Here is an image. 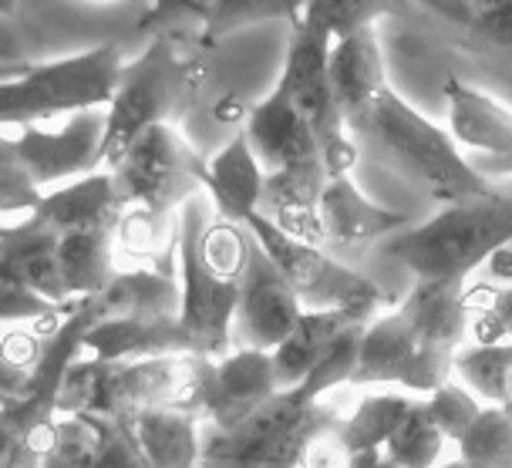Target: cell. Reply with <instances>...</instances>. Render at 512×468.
I'll return each instance as SVG.
<instances>
[{
    "instance_id": "obj_25",
    "label": "cell",
    "mask_w": 512,
    "mask_h": 468,
    "mask_svg": "<svg viewBox=\"0 0 512 468\" xmlns=\"http://www.w3.org/2000/svg\"><path fill=\"white\" fill-rule=\"evenodd\" d=\"M139 442L155 468H196L203 455V418L186 408H152L135 418Z\"/></svg>"
},
{
    "instance_id": "obj_27",
    "label": "cell",
    "mask_w": 512,
    "mask_h": 468,
    "mask_svg": "<svg viewBox=\"0 0 512 468\" xmlns=\"http://www.w3.org/2000/svg\"><path fill=\"white\" fill-rule=\"evenodd\" d=\"M351 320H361V317L347 314V310H304V317L297 320V327L290 330L287 341L273 351V367H277L280 388H297L310 374V367L317 364V357L324 354V347L331 344Z\"/></svg>"
},
{
    "instance_id": "obj_2",
    "label": "cell",
    "mask_w": 512,
    "mask_h": 468,
    "mask_svg": "<svg viewBox=\"0 0 512 468\" xmlns=\"http://www.w3.org/2000/svg\"><path fill=\"white\" fill-rule=\"evenodd\" d=\"M209 48L213 44L203 38V27L196 34H189V27H172L152 34L149 48L125 64L118 91L108 105V169L142 132H149L152 125H176L196 105L209 75Z\"/></svg>"
},
{
    "instance_id": "obj_44",
    "label": "cell",
    "mask_w": 512,
    "mask_h": 468,
    "mask_svg": "<svg viewBox=\"0 0 512 468\" xmlns=\"http://www.w3.org/2000/svg\"><path fill=\"white\" fill-rule=\"evenodd\" d=\"M432 468H469L462 462V458H455V462H438V465H432Z\"/></svg>"
},
{
    "instance_id": "obj_31",
    "label": "cell",
    "mask_w": 512,
    "mask_h": 468,
    "mask_svg": "<svg viewBox=\"0 0 512 468\" xmlns=\"http://www.w3.org/2000/svg\"><path fill=\"white\" fill-rule=\"evenodd\" d=\"M448 445L445 431L435 425L432 411H428L425 394L415 398V405L405 415V421L391 431V438L381 445V452L401 468H432L442 458V448Z\"/></svg>"
},
{
    "instance_id": "obj_4",
    "label": "cell",
    "mask_w": 512,
    "mask_h": 468,
    "mask_svg": "<svg viewBox=\"0 0 512 468\" xmlns=\"http://www.w3.org/2000/svg\"><path fill=\"white\" fill-rule=\"evenodd\" d=\"M512 243V196L499 189L448 203L422 226L384 240V253L418 280H465L475 266Z\"/></svg>"
},
{
    "instance_id": "obj_46",
    "label": "cell",
    "mask_w": 512,
    "mask_h": 468,
    "mask_svg": "<svg viewBox=\"0 0 512 468\" xmlns=\"http://www.w3.org/2000/svg\"><path fill=\"white\" fill-rule=\"evenodd\" d=\"M14 7H17V0H0V11H4V14H11Z\"/></svg>"
},
{
    "instance_id": "obj_12",
    "label": "cell",
    "mask_w": 512,
    "mask_h": 468,
    "mask_svg": "<svg viewBox=\"0 0 512 468\" xmlns=\"http://www.w3.org/2000/svg\"><path fill=\"white\" fill-rule=\"evenodd\" d=\"M280 388L273 351L240 347L226 357L192 354V384L189 411L203 418V425L233 428L250 418L256 408L267 405Z\"/></svg>"
},
{
    "instance_id": "obj_1",
    "label": "cell",
    "mask_w": 512,
    "mask_h": 468,
    "mask_svg": "<svg viewBox=\"0 0 512 468\" xmlns=\"http://www.w3.org/2000/svg\"><path fill=\"white\" fill-rule=\"evenodd\" d=\"M469 317L465 280H418L391 314L368 324L351 384H398L411 394H432L452 381Z\"/></svg>"
},
{
    "instance_id": "obj_22",
    "label": "cell",
    "mask_w": 512,
    "mask_h": 468,
    "mask_svg": "<svg viewBox=\"0 0 512 468\" xmlns=\"http://www.w3.org/2000/svg\"><path fill=\"white\" fill-rule=\"evenodd\" d=\"M85 310L91 320H125V317H155V314H179L182 287L176 277L159 270H115V277L85 297Z\"/></svg>"
},
{
    "instance_id": "obj_43",
    "label": "cell",
    "mask_w": 512,
    "mask_h": 468,
    "mask_svg": "<svg viewBox=\"0 0 512 468\" xmlns=\"http://www.w3.org/2000/svg\"><path fill=\"white\" fill-rule=\"evenodd\" d=\"M492 310L506 320L509 327V341H512V287H496V297H492Z\"/></svg>"
},
{
    "instance_id": "obj_10",
    "label": "cell",
    "mask_w": 512,
    "mask_h": 468,
    "mask_svg": "<svg viewBox=\"0 0 512 468\" xmlns=\"http://www.w3.org/2000/svg\"><path fill=\"white\" fill-rule=\"evenodd\" d=\"M250 233L260 240L270 260L280 266V273L294 287L304 310H347V314L374 320L384 307V293L378 283L361 277L358 270L337 263L324 246L304 243L297 236L283 233L270 216H250Z\"/></svg>"
},
{
    "instance_id": "obj_13",
    "label": "cell",
    "mask_w": 512,
    "mask_h": 468,
    "mask_svg": "<svg viewBox=\"0 0 512 468\" xmlns=\"http://www.w3.org/2000/svg\"><path fill=\"white\" fill-rule=\"evenodd\" d=\"M182 219V216H179ZM179 287H182V327L189 334V351L199 357H226L240 307L243 277L219 270L199 250L192 229L182 223L179 233Z\"/></svg>"
},
{
    "instance_id": "obj_20",
    "label": "cell",
    "mask_w": 512,
    "mask_h": 468,
    "mask_svg": "<svg viewBox=\"0 0 512 468\" xmlns=\"http://www.w3.org/2000/svg\"><path fill=\"white\" fill-rule=\"evenodd\" d=\"M331 81L337 91V102L344 108L347 128H351L391 88L388 71H384L378 27H361V31H351L334 41Z\"/></svg>"
},
{
    "instance_id": "obj_26",
    "label": "cell",
    "mask_w": 512,
    "mask_h": 468,
    "mask_svg": "<svg viewBox=\"0 0 512 468\" xmlns=\"http://www.w3.org/2000/svg\"><path fill=\"white\" fill-rule=\"evenodd\" d=\"M115 229L118 226H91L61 236V277L71 300L95 297L115 277Z\"/></svg>"
},
{
    "instance_id": "obj_24",
    "label": "cell",
    "mask_w": 512,
    "mask_h": 468,
    "mask_svg": "<svg viewBox=\"0 0 512 468\" xmlns=\"http://www.w3.org/2000/svg\"><path fill=\"white\" fill-rule=\"evenodd\" d=\"M179 233L182 219L179 213H155V209H122L115 229V256L118 263H128L122 270H159L169 273L162 260L169 253H179ZM172 277V273H169Z\"/></svg>"
},
{
    "instance_id": "obj_33",
    "label": "cell",
    "mask_w": 512,
    "mask_h": 468,
    "mask_svg": "<svg viewBox=\"0 0 512 468\" xmlns=\"http://www.w3.org/2000/svg\"><path fill=\"white\" fill-rule=\"evenodd\" d=\"M459 458L469 468H512V411L486 405L459 442Z\"/></svg>"
},
{
    "instance_id": "obj_18",
    "label": "cell",
    "mask_w": 512,
    "mask_h": 468,
    "mask_svg": "<svg viewBox=\"0 0 512 468\" xmlns=\"http://www.w3.org/2000/svg\"><path fill=\"white\" fill-rule=\"evenodd\" d=\"M0 266H4V280H17L58 304H71L61 277V236L34 213L4 223Z\"/></svg>"
},
{
    "instance_id": "obj_5",
    "label": "cell",
    "mask_w": 512,
    "mask_h": 468,
    "mask_svg": "<svg viewBox=\"0 0 512 468\" xmlns=\"http://www.w3.org/2000/svg\"><path fill=\"white\" fill-rule=\"evenodd\" d=\"M122 44L105 41L58 61L7 64L0 81V125H38L112 105L125 71Z\"/></svg>"
},
{
    "instance_id": "obj_30",
    "label": "cell",
    "mask_w": 512,
    "mask_h": 468,
    "mask_svg": "<svg viewBox=\"0 0 512 468\" xmlns=\"http://www.w3.org/2000/svg\"><path fill=\"white\" fill-rule=\"evenodd\" d=\"M371 320H351L341 334L334 337L331 344L324 347V354L317 357V364L310 367V374L297 384L307 398L324 401L327 394L344 388V384L354 381V371H358L361 361V347H364V334H368Z\"/></svg>"
},
{
    "instance_id": "obj_38",
    "label": "cell",
    "mask_w": 512,
    "mask_h": 468,
    "mask_svg": "<svg viewBox=\"0 0 512 468\" xmlns=\"http://www.w3.org/2000/svg\"><path fill=\"white\" fill-rule=\"evenodd\" d=\"M41 199H44V189L34 182L31 172H27L11 152L0 155V213H4V223L38 213Z\"/></svg>"
},
{
    "instance_id": "obj_3",
    "label": "cell",
    "mask_w": 512,
    "mask_h": 468,
    "mask_svg": "<svg viewBox=\"0 0 512 468\" xmlns=\"http://www.w3.org/2000/svg\"><path fill=\"white\" fill-rule=\"evenodd\" d=\"M351 135L368 142L391 169L418 182L428 196L445 206L496 189L492 179H486L469 162V155H462L452 132L438 128L432 118L411 108L395 88L384 91L378 102L351 125Z\"/></svg>"
},
{
    "instance_id": "obj_29",
    "label": "cell",
    "mask_w": 512,
    "mask_h": 468,
    "mask_svg": "<svg viewBox=\"0 0 512 468\" xmlns=\"http://www.w3.org/2000/svg\"><path fill=\"white\" fill-rule=\"evenodd\" d=\"M384 17L408 21L415 17V7L411 0H307L304 4V21L324 31L331 41L361 27H374Z\"/></svg>"
},
{
    "instance_id": "obj_45",
    "label": "cell",
    "mask_w": 512,
    "mask_h": 468,
    "mask_svg": "<svg viewBox=\"0 0 512 468\" xmlns=\"http://www.w3.org/2000/svg\"><path fill=\"white\" fill-rule=\"evenodd\" d=\"M496 4H502V0H475V7H479V14H482V11H489V7H496Z\"/></svg>"
},
{
    "instance_id": "obj_36",
    "label": "cell",
    "mask_w": 512,
    "mask_h": 468,
    "mask_svg": "<svg viewBox=\"0 0 512 468\" xmlns=\"http://www.w3.org/2000/svg\"><path fill=\"white\" fill-rule=\"evenodd\" d=\"M48 337L27 324L4 327V378H0V398H11L34 378L44 361Z\"/></svg>"
},
{
    "instance_id": "obj_23",
    "label": "cell",
    "mask_w": 512,
    "mask_h": 468,
    "mask_svg": "<svg viewBox=\"0 0 512 468\" xmlns=\"http://www.w3.org/2000/svg\"><path fill=\"white\" fill-rule=\"evenodd\" d=\"M34 216L48 223L58 236L91 226H118L122 203H118L112 172H91V176L48 189Z\"/></svg>"
},
{
    "instance_id": "obj_9",
    "label": "cell",
    "mask_w": 512,
    "mask_h": 468,
    "mask_svg": "<svg viewBox=\"0 0 512 468\" xmlns=\"http://www.w3.org/2000/svg\"><path fill=\"white\" fill-rule=\"evenodd\" d=\"M209 159H203L176 125H152L128 145L112 169L122 209L179 213L196 192L206 189Z\"/></svg>"
},
{
    "instance_id": "obj_48",
    "label": "cell",
    "mask_w": 512,
    "mask_h": 468,
    "mask_svg": "<svg viewBox=\"0 0 512 468\" xmlns=\"http://www.w3.org/2000/svg\"><path fill=\"white\" fill-rule=\"evenodd\" d=\"M95 4H122V0H95Z\"/></svg>"
},
{
    "instance_id": "obj_17",
    "label": "cell",
    "mask_w": 512,
    "mask_h": 468,
    "mask_svg": "<svg viewBox=\"0 0 512 468\" xmlns=\"http://www.w3.org/2000/svg\"><path fill=\"white\" fill-rule=\"evenodd\" d=\"M320 223H324V236L331 250L361 253L371 243H381L408 229V216L398 213V209L371 203L351 182V176H337L327 182L324 199H320Z\"/></svg>"
},
{
    "instance_id": "obj_35",
    "label": "cell",
    "mask_w": 512,
    "mask_h": 468,
    "mask_svg": "<svg viewBox=\"0 0 512 468\" xmlns=\"http://www.w3.org/2000/svg\"><path fill=\"white\" fill-rule=\"evenodd\" d=\"M98 438H102V428L95 415H61L41 468H95Z\"/></svg>"
},
{
    "instance_id": "obj_8",
    "label": "cell",
    "mask_w": 512,
    "mask_h": 468,
    "mask_svg": "<svg viewBox=\"0 0 512 468\" xmlns=\"http://www.w3.org/2000/svg\"><path fill=\"white\" fill-rule=\"evenodd\" d=\"M331 48L334 41L324 31H317L314 24H307L304 17L297 24H290V44L277 88L307 115L310 128L317 132L327 172L337 179L351 176V169L358 165L361 145L347 128L344 108L337 102L331 81Z\"/></svg>"
},
{
    "instance_id": "obj_15",
    "label": "cell",
    "mask_w": 512,
    "mask_h": 468,
    "mask_svg": "<svg viewBox=\"0 0 512 468\" xmlns=\"http://www.w3.org/2000/svg\"><path fill=\"white\" fill-rule=\"evenodd\" d=\"M304 317V304L270 260L260 240H250V263H246L240 283V307H236V327H240L243 347L277 351L287 341L297 320Z\"/></svg>"
},
{
    "instance_id": "obj_28",
    "label": "cell",
    "mask_w": 512,
    "mask_h": 468,
    "mask_svg": "<svg viewBox=\"0 0 512 468\" xmlns=\"http://www.w3.org/2000/svg\"><path fill=\"white\" fill-rule=\"evenodd\" d=\"M415 405V398L401 391H374V394H364V398L354 405L347 415L341 418V431L344 445L351 448L354 455L358 452H371V448H381L384 442L391 438L405 415Z\"/></svg>"
},
{
    "instance_id": "obj_21",
    "label": "cell",
    "mask_w": 512,
    "mask_h": 468,
    "mask_svg": "<svg viewBox=\"0 0 512 468\" xmlns=\"http://www.w3.org/2000/svg\"><path fill=\"white\" fill-rule=\"evenodd\" d=\"M263 182H267V169L256 159L246 132L233 135L230 142L209 159L206 169V192L213 199L216 213L230 223H250V216L260 213L263 206Z\"/></svg>"
},
{
    "instance_id": "obj_42",
    "label": "cell",
    "mask_w": 512,
    "mask_h": 468,
    "mask_svg": "<svg viewBox=\"0 0 512 468\" xmlns=\"http://www.w3.org/2000/svg\"><path fill=\"white\" fill-rule=\"evenodd\" d=\"M486 263H489V273H492L496 280H512V250H509V246H502V250H496Z\"/></svg>"
},
{
    "instance_id": "obj_14",
    "label": "cell",
    "mask_w": 512,
    "mask_h": 468,
    "mask_svg": "<svg viewBox=\"0 0 512 468\" xmlns=\"http://www.w3.org/2000/svg\"><path fill=\"white\" fill-rule=\"evenodd\" d=\"M445 102L448 132L475 169L486 179L512 176V108L462 78H445Z\"/></svg>"
},
{
    "instance_id": "obj_11",
    "label": "cell",
    "mask_w": 512,
    "mask_h": 468,
    "mask_svg": "<svg viewBox=\"0 0 512 468\" xmlns=\"http://www.w3.org/2000/svg\"><path fill=\"white\" fill-rule=\"evenodd\" d=\"M105 128L108 108H88L64 118L61 128L38 125H4L0 152H11L17 162L48 192L61 182L81 179L105 165Z\"/></svg>"
},
{
    "instance_id": "obj_6",
    "label": "cell",
    "mask_w": 512,
    "mask_h": 468,
    "mask_svg": "<svg viewBox=\"0 0 512 468\" xmlns=\"http://www.w3.org/2000/svg\"><path fill=\"white\" fill-rule=\"evenodd\" d=\"M341 418L334 401H314L300 388H283L240 425H203L196 468H300L307 445Z\"/></svg>"
},
{
    "instance_id": "obj_32",
    "label": "cell",
    "mask_w": 512,
    "mask_h": 468,
    "mask_svg": "<svg viewBox=\"0 0 512 468\" xmlns=\"http://www.w3.org/2000/svg\"><path fill=\"white\" fill-rule=\"evenodd\" d=\"M455 374L489 405H506L512 381V341L506 344H472L455 357Z\"/></svg>"
},
{
    "instance_id": "obj_37",
    "label": "cell",
    "mask_w": 512,
    "mask_h": 468,
    "mask_svg": "<svg viewBox=\"0 0 512 468\" xmlns=\"http://www.w3.org/2000/svg\"><path fill=\"white\" fill-rule=\"evenodd\" d=\"M425 401H428V411H432L435 425L442 428L448 442H455V445L462 442V435L475 425V418L486 408V405H479V394L459 381H445L442 388L425 394Z\"/></svg>"
},
{
    "instance_id": "obj_39",
    "label": "cell",
    "mask_w": 512,
    "mask_h": 468,
    "mask_svg": "<svg viewBox=\"0 0 512 468\" xmlns=\"http://www.w3.org/2000/svg\"><path fill=\"white\" fill-rule=\"evenodd\" d=\"M216 0H152V7L145 11L139 31L145 34H162L172 27H203L213 14Z\"/></svg>"
},
{
    "instance_id": "obj_19",
    "label": "cell",
    "mask_w": 512,
    "mask_h": 468,
    "mask_svg": "<svg viewBox=\"0 0 512 468\" xmlns=\"http://www.w3.org/2000/svg\"><path fill=\"white\" fill-rule=\"evenodd\" d=\"M81 354L98 361H149V357L192 354L189 334L179 314L155 317H125V320H98L91 324L81 344Z\"/></svg>"
},
{
    "instance_id": "obj_47",
    "label": "cell",
    "mask_w": 512,
    "mask_h": 468,
    "mask_svg": "<svg viewBox=\"0 0 512 468\" xmlns=\"http://www.w3.org/2000/svg\"><path fill=\"white\" fill-rule=\"evenodd\" d=\"M502 408H509V411H512V381H509V398H506V405H502Z\"/></svg>"
},
{
    "instance_id": "obj_40",
    "label": "cell",
    "mask_w": 512,
    "mask_h": 468,
    "mask_svg": "<svg viewBox=\"0 0 512 468\" xmlns=\"http://www.w3.org/2000/svg\"><path fill=\"white\" fill-rule=\"evenodd\" d=\"M337 425H341V421H337ZM337 425L327 428V431H320L314 442L307 445L304 465H300V468H351L354 452L344 445V438H341V431H337Z\"/></svg>"
},
{
    "instance_id": "obj_16",
    "label": "cell",
    "mask_w": 512,
    "mask_h": 468,
    "mask_svg": "<svg viewBox=\"0 0 512 468\" xmlns=\"http://www.w3.org/2000/svg\"><path fill=\"white\" fill-rule=\"evenodd\" d=\"M243 132L267 172L324 159V155H320L317 132L310 128L307 115L300 112L277 85H273V91L263 102H256L250 108V115H246V122H243Z\"/></svg>"
},
{
    "instance_id": "obj_41",
    "label": "cell",
    "mask_w": 512,
    "mask_h": 468,
    "mask_svg": "<svg viewBox=\"0 0 512 468\" xmlns=\"http://www.w3.org/2000/svg\"><path fill=\"white\" fill-rule=\"evenodd\" d=\"M411 4L442 17L445 24L462 27V31H475V24H479V7H475V0H411Z\"/></svg>"
},
{
    "instance_id": "obj_7",
    "label": "cell",
    "mask_w": 512,
    "mask_h": 468,
    "mask_svg": "<svg viewBox=\"0 0 512 468\" xmlns=\"http://www.w3.org/2000/svg\"><path fill=\"white\" fill-rule=\"evenodd\" d=\"M189 384L192 354L149 357V361H98L81 354L61 384L58 411L135 421L152 408H186Z\"/></svg>"
},
{
    "instance_id": "obj_34",
    "label": "cell",
    "mask_w": 512,
    "mask_h": 468,
    "mask_svg": "<svg viewBox=\"0 0 512 468\" xmlns=\"http://www.w3.org/2000/svg\"><path fill=\"white\" fill-rule=\"evenodd\" d=\"M307 0H216L213 14L203 24V38L209 44H219L223 38H230L233 31L253 24H267V21H290L297 24L304 17Z\"/></svg>"
}]
</instances>
